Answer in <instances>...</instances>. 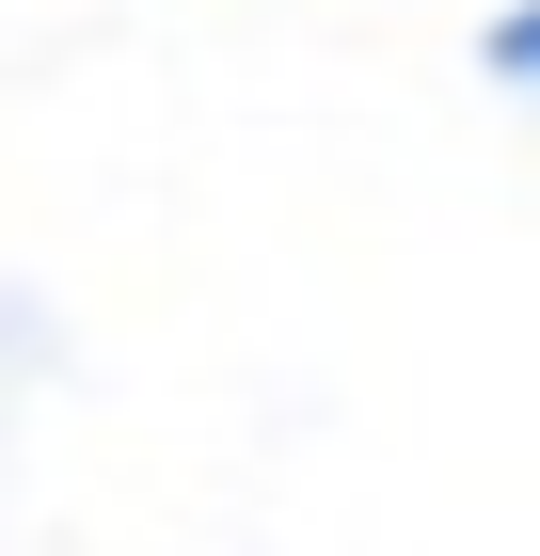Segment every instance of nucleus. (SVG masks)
<instances>
[{"label": "nucleus", "mask_w": 540, "mask_h": 556, "mask_svg": "<svg viewBox=\"0 0 540 556\" xmlns=\"http://www.w3.org/2000/svg\"><path fill=\"white\" fill-rule=\"evenodd\" d=\"M493 80H508V96H540V0H525V16H493Z\"/></svg>", "instance_id": "nucleus-1"}]
</instances>
